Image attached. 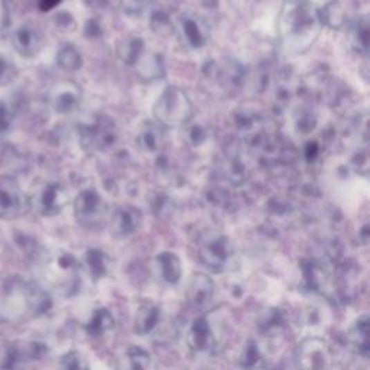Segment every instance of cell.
I'll return each mask as SVG.
<instances>
[{
	"mask_svg": "<svg viewBox=\"0 0 370 370\" xmlns=\"http://www.w3.org/2000/svg\"><path fill=\"white\" fill-rule=\"evenodd\" d=\"M263 363V355L255 340H250L242 350V355H240V364L245 369H257Z\"/></svg>",
	"mask_w": 370,
	"mask_h": 370,
	"instance_id": "10",
	"label": "cell"
},
{
	"mask_svg": "<svg viewBox=\"0 0 370 370\" xmlns=\"http://www.w3.org/2000/svg\"><path fill=\"white\" fill-rule=\"evenodd\" d=\"M118 370H152V358L142 347L129 346L118 360Z\"/></svg>",
	"mask_w": 370,
	"mask_h": 370,
	"instance_id": "8",
	"label": "cell"
},
{
	"mask_svg": "<svg viewBox=\"0 0 370 370\" xmlns=\"http://www.w3.org/2000/svg\"><path fill=\"white\" fill-rule=\"evenodd\" d=\"M187 342L191 349L197 351H210L216 349L219 337L212 323V315H201L192 323L187 334Z\"/></svg>",
	"mask_w": 370,
	"mask_h": 370,
	"instance_id": "2",
	"label": "cell"
},
{
	"mask_svg": "<svg viewBox=\"0 0 370 370\" xmlns=\"http://www.w3.org/2000/svg\"><path fill=\"white\" fill-rule=\"evenodd\" d=\"M61 0H39V9L41 10H50L53 8H55Z\"/></svg>",
	"mask_w": 370,
	"mask_h": 370,
	"instance_id": "12",
	"label": "cell"
},
{
	"mask_svg": "<svg viewBox=\"0 0 370 370\" xmlns=\"http://www.w3.org/2000/svg\"><path fill=\"white\" fill-rule=\"evenodd\" d=\"M155 275L164 285H176L181 279L183 269L178 257L172 253H163L155 261Z\"/></svg>",
	"mask_w": 370,
	"mask_h": 370,
	"instance_id": "5",
	"label": "cell"
},
{
	"mask_svg": "<svg viewBox=\"0 0 370 370\" xmlns=\"http://www.w3.org/2000/svg\"><path fill=\"white\" fill-rule=\"evenodd\" d=\"M115 327V318L110 314V311L100 308L91 315V320L87 324V330L94 337H102L107 334L111 329Z\"/></svg>",
	"mask_w": 370,
	"mask_h": 370,
	"instance_id": "9",
	"label": "cell"
},
{
	"mask_svg": "<svg viewBox=\"0 0 370 370\" xmlns=\"http://www.w3.org/2000/svg\"><path fill=\"white\" fill-rule=\"evenodd\" d=\"M163 321V311L154 302H145L138 308L135 314L133 327L140 335H149L156 330Z\"/></svg>",
	"mask_w": 370,
	"mask_h": 370,
	"instance_id": "6",
	"label": "cell"
},
{
	"mask_svg": "<svg viewBox=\"0 0 370 370\" xmlns=\"http://www.w3.org/2000/svg\"><path fill=\"white\" fill-rule=\"evenodd\" d=\"M200 259L207 268L220 273L230 268L232 252L224 242H212L201 248Z\"/></svg>",
	"mask_w": 370,
	"mask_h": 370,
	"instance_id": "4",
	"label": "cell"
},
{
	"mask_svg": "<svg viewBox=\"0 0 370 370\" xmlns=\"http://www.w3.org/2000/svg\"><path fill=\"white\" fill-rule=\"evenodd\" d=\"M294 359L299 370H329L333 364V351L323 339L310 337L299 343Z\"/></svg>",
	"mask_w": 370,
	"mask_h": 370,
	"instance_id": "1",
	"label": "cell"
},
{
	"mask_svg": "<svg viewBox=\"0 0 370 370\" xmlns=\"http://www.w3.org/2000/svg\"><path fill=\"white\" fill-rule=\"evenodd\" d=\"M214 294V282L204 273H196L187 286V301L194 308H204L212 301Z\"/></svg>",
	"mask_w": 370,
	"mask_h": 370,
	"instance_id": "3",
	"label": "cell"
},
{
	"mask_svg": "<svg viewBox=\"0 0 370 370\" xmlns=\"http://www.w3.org/2000/svg\"><path fill=\"white\" fill-rule=\"evenodd\" d=\"M67 370H90L86 360L80 356H74L71 358V360L68 362Z\"/></svg>",
	"mask_w": 370,
	"mask_h": 370,
	"instance_id": "11",
	"label": "cell"
},
{
	"mask_svg": "<svg viewBox=\"0 0 370 370\" xmlns=\"http://www.w3.org/2000/svg\"><path fill=\"white\" fill-rule=\"evenodd\" d=\"M347 344L355 355L367 359L369 356V318L360 317L347 333Z\"/></svg>",
	"mask_w": 370,
	"mask_h": 370,
	"instance_id": "7",
	"label": "cell"
}]
</instances>
